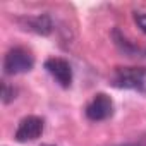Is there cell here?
<instances>
[{
	"label": "cell",
	"mask_w": 146,
	"mask_h": 146,
	"mask_svg": "<svg viewBox=\"0 0 146 146\" xmlns=\"http://www.w3.org/2000/svg\"><path fill=\"white\" fill-rule=\"evenodd\" d=\"M112 86L146 95V67H117L112 76Z\"/></svg>",
	"instance_id": "obj_1"
},
{
	"label": "cell",
	"mask_w": 146,
	"mask_h": 146,
	"mask_svg": "<svg viewBox=\"0 0 146 146\" xmlns=\"http://www.w3.org/2000/svg\"><path fill=\"white\" fill-rule=\"evenodd\" d=\"M33 65H35V57L24 46L11 48L4 57V72L9 76L29 72L33 69Z\"/></svg>",
	"instance_id": "obj_2"
},
{
	"label": "cell",
	"mask_w": 146,
	"mask_h": 146,
	"mask_svg": "<svg viewBox=\"0 0 146 146\" xmlns=\"http://www.w3.org/2000/svg\"><path fill=\"white\" fill-rule=\"evenodd\" d=\"M84 113L90 120L93 122H102V120H107L112 117L113 113V102L108 95L105 93H98L91 98V102L86 105L84 108Z\"/></svg>",
	"instance_id": "obj_3"
},
{
	"label": "cell",
	"mask_w": 146,
	"mask_h": 146,
	"mask_svg": "<svg viewBox=\"0 0 146 146\" xmlns=\"http://www.w3.org/2000/svg\"><path fill=\"white\" fill-rule=\"evenodd\" d=\"M43 127H45V122H43L41 117H38V115H28V117H24L19 122L14 137L19 143L35 141V139H38L43 134Z\"/></svg>",
	"instance_id": "obj_4"
},
{
	"label": "cell",
	"mask_w": 146,
	"mask_h": 146,
	"mask_svg": "<svg viewBox=\"0 0 146 146\" xmlns=\"http://www.w3.org/2000/svg\"><path fill=\"white\" fill-rule=\"evenodd\" d=\"M45 69L48 70V74L62 86V88H69L72 83V69L70 64L65 58L60 57H52L45 62Z\"/></svg>",
	"instance_id": "obj_5"
},
{
	"label": "cell",
	"mask_w": 146,
	"mask_h": 146,
	"mask_svg": "<svg viewBox=\"0 0 146 146\" xmlns=\"http://www.w3.org/2000/svg\"><path fill=\"white\" fill-rule=\"evenodd\" d=\"M28 29L38 33V35H50L52 33V19L48 16H36V17H28L26 19Z\"/></svg>",
	"instance_id": "obj_6"
},
{
	"label": "cell",
	"mask_w": 146,
	"mask_h": 146,
	"mask_svg": "<svg viewBox=\"0 0 146 146\" xmlns=\"http://www.w3.org/2000/svg\"><path fill=\"white\" fill-rule=\"evenodd\" d=\"M14 95H16V90H14L12 86H9L7 83H4V84H2V102H4V103H11V102L16 98Z\"/></svg>",
	"instance_id": "obj_7"
},
{
	"label": "cell",
	"mask_w": 146,
	"mask_h": 146,
	"mask_svg": "<svg viewBox=\"0 0 146 146\" xmlns=\"http://www.w3.org/2000/svg\"><path fill=\"white\" fill-rule=\"evenodd\" d=\"M134 21H136L137 28L143 33H146V14L144 12H134Z\"/></svg>",
	"instance_id": "obj_8"
},
{
	"label": "cell",
	"mask_w": 146,
	"mask_h": 146,
	"mask_svg": "<svg viewBox=\"0 0 146 146\" xmlns=\"http://www.w3.org/2000/svg\"><path fill=\"white\" fill-rule=\"evenodd\" d=\"M124 146H139V144H124Z\"/></svg>",
	"instance_id": "obj_9"
},
{
	"label": "cell",
	"mask_w": 146,
	"mask_h": 146,
	"mask_svg": "<svg viewBox=\"0 0 146 146\" xmlns=\"http://www.w3.org/2000/svg\"><path fill=\"white\" fill-rule=\"evenodd\" d=\"M41 146H55V144H41Z\"/></svg>",
	"instance_id": "obj_10"
}]
</instances>
